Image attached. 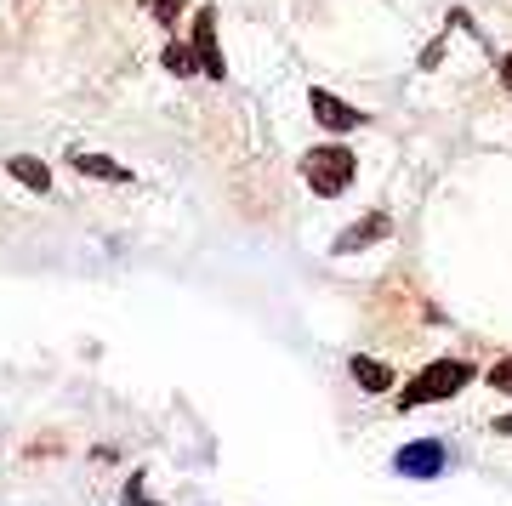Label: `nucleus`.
<instances>
[{
  "mask_svg": "<svg viewBox=\"0 0 512 506\" xmlns=\"http://www.w3.org/2000/svg\"><path fill=\"white\" fill-rule=\"evenodd\" d=\"M478 370L467 359H433L427 370L410 376V387L399 393V410H421V404H444V398H456Z\"/></svg>",
  "mask_w": 512,
  "mask_h": 506,
  "instance_id": "f257e3e1",
  "label": "nucleus"
},
{
  "mask_svg": "<svg viewBox=\"0 0 512 506\" xmlns=\"http://www.w3.org/2000/svg\"><path fill=\"white\" fill-rule=\"evenodd\" d=\"M353 171H359V160H353L348 143H319V148H308V154H302V177H308L313 194H325V199L348 194Z\"/></svg>",
  "mask_w": 512,
  "mask_h": 506,
  "instance_id": "f03ea898",
  "label": "nucleus"
},
{
  "mask_svg": "<svg viewBox=\"0 0 512 506\" xmlns=\"http://www.w3.org/2000/svg\"><path fill=\"white\" fill-rule=\"evenodd\" d=\"M444 467H450V450H444L439 438H416V444H404L393 455V472L399 478H439Z\"/></svg>",
  "mask_w": 512,
  "mask_h": 506,
  "instance_id": "7ed1b4c3",
  "label": "nucleus"
},
{
  "mask_svg": "<svg viewBox=\"0 0 512 506\" xmlns=\"http://www.w3.org/2000/svg\"><path fill=\"white\" fill-rule=\"evenodd\" d=\"M308 109H313V120H319L325 131H359V126H365V114L353 109V103H342V97L325 91V86L308 91Z\"/></svg>",
  "mask_w": 512,
  "mask_h": 506,
  "instance_id": "20e7f679",
  "label": "nucleus"
},
{
  "mask_svg": "<svg viewBox=\"0 0 512 506\" xmlns=\"http://www.w3.org/2000/svg\"><path fill=\"white\" fill-rule=\"evenodd\" d=\"M393 234V217L387 211H370V217H359L353 228H342L336 234V256H353V251H365V245H376V239Z\"/></svg>",
  "mask_w": 512,
  "mask_h": 506,
  "instance_id": "39448f33",
  "label": "nucleus"
},
{
  "mask_svg": "<svg viewBox=\"0 0 512 506\" xmlns=\"http://www.w3.org/2000/svg\"><path fill=\"white\" fill-rule=\"evenodd\" d=\"M194 63H200L205 74H228L222 69V52H217V12H211V6H200V12H194Z\"/></svg>",
  "mask_w": 512,
  "mask_h": 506,
  "instance_id": "423d86ee",
  "label": "nucleus"
},
{
  "mask_svg": "<svg viewBox=\"0 0 512 506\" xmlns=\"http://www.w3.org/2000/svg\"><path fill=\"white\" fill-rule=\"evenodd\" d=\"M6 177L23 182L29 194H52V165L40 160V154H12V160H6Z\"/></svg>",
  "mask_w": 512,
  "mask_h": 506,
  "instance_id": "0eeeda50",
  "label": "nucleus"
},
{
  "mask_svg": "<svg viewBox=\"0 0 512 506\" xmlns=\"http://www.w3.org/2000/svg\"><path fill=\"white\" fill-rule=\"evenodd\" d=\"M348 370H353V381H359L365 393H387V387H393V364L370 359V353H353V359H348Z\"/></svg>",
  "mask_w": 512,
  "mask_h": 506,
  "instance_id": "6e6552de",
  "label": "nucleus"
},
{
  "mask_svg": "<svg viewBox=\"0 0 512 506\" xmlns=\"http://www.w3.org/2000/svg\"><path fill=\"white\" fill-rule=\"evenodd\" d=\"M69 165L80 171V177H103V182H131V171L126 165H114L109 154H86V148H74L69 154Z\"/></svg>",
  "mask_w": 512,
  "mask_h": 506,
  "instance_id": "1a4fd4ad",
  "label": "nucleus"
},
{
  "mask_svg": "<svg viewBox=\"0 0 512 506\" xmlns=\"http://www.w3.org/2000/svg\"><path fill=\"white\" fill-rule=\"evenodd\" d=\"M160 63L171 74H194V69H200V63H194V46H183V40H171V46L160 52Z\"/></svg>",
  "mask_w": 512,
  "mask_h": 506,
  "instance_id": "9d476101",
  "label": "nucleus"
},
{
  "mask_svg": "<svg viewBox=\"0 0 512 506\" xmlns=\"http://www.w3.org/2000/svg\"><path fill=\"white\" fill-rule=\"evenodd\" d=\"M484 381H490L495 393H507V398H512V353H507V359H495V364H490V376H484Z\"/></svg>",
  "mask_w": 512,
  "mask_h": 506,
  "instance_id": "9b49d317",
  "label": "nucleus"
},
{
  "mask_svg": "<svg viewBox=\"0 0 512 506\" xmlns=\"http://www.w3.org/2000/svg\"><path fill=\"white\" fill-rule=\"evenodd\" d=\"M490 433H501V438H512V416H501V421H490Z\"/></svg>",
  "mask_w": 512,
  "mask_h": 506,
  "instance_id": "f8f14e48",
  "label": "nucleus"
},
{
  "mask_svg": "<svg viewBox=\"0 0 512 506\" xmlns=\"http://www.w3.org/2000/svg\"><path fill=\"white\" fill-rule=\"evenodd\" d=\"M501 86H507V91H512V52H507V57H501Z\"/></svg>",
  "mask_w": 512,
  "mask_h": 506,
  "instance_id": "ddd939ff",
  "label": "nucleus"
}]
</instances>
